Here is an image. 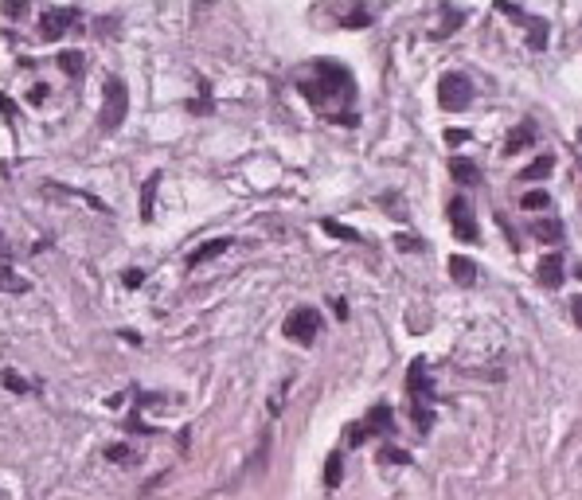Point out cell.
<instances>
[{
	"label": "cell",
	"instance_id": "cb8c5ba5",
	"mask_svg": "<svg viewBox=\"0 0 582 500\" xmlns=\"http://www.w3.org/2000/svg\"><path fill=\"white\" fill-rule=\"evenodd\" d=\"M528 24H532V47L540 51V47H543V35H547V24H543V20H528Z\"/></svg>",
	"mask_w": 582,
	"mask_h": 500
},
{
	"label": "cell",
	"instance_id": "484cf974",
	"mask_svg": "<svg viewBox=\"0 0 582 500\" xmlns=\"http://www.w3.org/2000/svg\"><path fill=\"white\" fill-rule=\"evenodd\" d=\"M4 387H8V391H20V395H24V391H28V383L20 379L16 372H4Z\"/></svg>",
	"mask_w": 582,
	"mask_h": 500
},
{
	"label": "cell",
	"instance_id": "9c48e42d",
	"mask_svg": "<svg viewBox=\"0 0 582 500\" xmlns=\"http://www.w3.org/2000/svg\"><path fill=\"white\" fill-rule=\"evenodd\" d=\"M223 250H231V238H227V235L207 238V243H200L192 255H188V266H203V262H211V258H219Z\"/></svg>",
	"mask_w": 582,
	"mask_h": 500
},
{
	"label": "cell",
	"instance_id": "8992f818",
	"mask_svg": "<svg viewBox=\"0 0 582 500\" xmlns=\"http://www.w3.org/2000/svg\"><path fill=\"white\" fill-rule=\"evenodd\" d=\"M449 227H454V235L461 238V243H477V238H481L477 219H473V207H469L465 195H454V200H449Z\"/></svg>",
	"mask_w": 582,
	"mask_h": 500
},
{
	"label": "cell",
	"instance_id": "5bb4252c",
	"mask_svg": "<svg viewBox=\"0 0 582 500\" xmlns=\"http://www.w3.org/2000/svg\"><path fill=\"white\" fill-rule=\"evenodd\" d=\"M532 235L540 238V243H559V238H563V223H559V219H535Z\"/></svg>",
	"mask_w": 582,
	"mask_h": 500
},
{
	"label": "cell",
	"instance_id": "ba28073f",
	"mask_svg": "<svg viewBox=\"0 0 582 500\" xmlns=\"http://www.w3.org/2000/svg\"><path fill=\"white\" fill-rule=\"evenodd\" d=\"M563 274H566L563 255H543L540 266H535V281H540L543 289H559L563 286Z\"/></svg>",
	"mask_w": 582,
	"mask_h": 500
},
{
	"label": "cell",
	"instance_id": "d6986e66",
	"mask_svg": "<svg viewBox=\"0 0 582 500\" xmlns=\"http://www.w3.org/2000/svg\"><path fill=\"white\" fill-rule=\"evenodd\" d=\"M380 461H383V465H391V461H395V465H411V453H406V449H399V446H383L380 449Z\"/></svg>",
	"mask_w": 582,
	"mask_h": 500
},
{
	"label": "cell",
	"instance_id": "83f0119b",
	"mask_svg": "<svg viewBox=\"0 0 582 500\" xmlns=\"http://www.w3.org/2000/svg\"><path fill=\"white\" fill-rule=\"evenodd\" d=\"M106 458H110V461H129V449L126 446H110V449H106Z\"/></svg>",
	"mask_w": 582,
	"mask_h": 500
},
{
	"label": "cell",
	"instance_id": "1f68e13d",
	"mask_svg": "<svg viewBox=\"0 0 582 500\" xmlns=\"http://www.w3.org/2000/svg\"><path fill=\"white\" fill-rule=\"evenodd\" d=\"M43 98H47V86H43V83H40V86H35V90H32V102H35V106H40V102H43Z\"/></svg>",
	"mask_w": 582,
	"mask_h": 500
},
{
	"label": "cell",
	"instance_id": "4dcf8cb0",
	"mask_svg": "<svg viewBox=\"0 0 582 500\" xmlns=\"http://www.w3.org/2000/svg\"><path fill=\"white\" fill-rule=\"evenodd\" d=\"M571 317H574V324H578V329H582V293H578V297H574V301H571Z\"/></svg>",
	"mask_w": 582,
	"mask_h": 500
},
{
	"label": "cell",
	"instance_id": "30bf717a",
	"mask_svg": "<svg viewBox=\"0 0 582 500\" xmlns=\"http://www.w3.org/2000/svg\"><path fill=\"white\" fill-rule=\"evenodd\" d=\"M532 141H535V126H532V121H523V126H512V129H508V141H504V153H508V157H516L520 149H528Z\"/></svg>",
	"mask_w": 582,
	"mask_h": 500
},
{
	"label": "cell",
	"instance_id": "7a4b0ae2",
	"mask_svg": "<svg viewBox=\"0 0 582 500\" xmlns=\"http://www.w3.org/2000/svg\"><path fill=\"white\" fill-rule=\"evenodd\" d=\"M391 430H395V410H391L387 403H375L363 422L348 426V446H363L368 438H387Z\"/></svg>",
	"mask_w": 582,
	"mask_h": 500
},
{
	"label": "cell",
	"instance_id": "ffe728a7",
	"mask_svg": "<svg viewBox=\"0 0 582 500\" xmlns=\"http://www.w3.org/2000/svg\"><path fill=\"white\" fill-rule=\"evenodd\" d=\"M547 204H551L547 192H528V195H520V207H523V212H540V207H547Z\"/></svg>",
	"mask_w": 582,
	"mask_h": 500
},
{
	"label": "cell",
	"instance_id": "2e32d148",
	"mask_svg": "<svg viewBox=\"0 0 582 500\" xmlns=\"http://www.w3.org/2000/svg\"><path fill=\"white\" fill-rule=\"evenodd\" d=\"M157 188H161V172H152L149 184L141 188V219H145V223L152 219V200H157Z\"/></svg>",
	"mask_w": 582,
	"mask_h": 500
},
{
	"label": "cell",
	"instance_id": "4fadbf2b",
	"mask_svg": "<svg viewBox=\"0 0 582 500\" xmlns=\"http://www.w3.org/2000/svg\"><path fill=\"white\" fill-rule=\"evenodd\" d=\"M551 172H555V157L543 153V157H535L528 169H520V180H528V184H532V180H547Z\"/></svg>",
	"mask_w": 582,
	"mask_h": 500
},
{
	"label": "cell",
	"instance_id": "ac0fdd59",
	"mask_svg": "<svg viewBox=\"0 0 582 500\" xmlns=\"http://www.w3.org/2000/svg\"><path fill=\"white\" fill-rule=\"evenodd\" d=\"M321 227H325V235H332V238H344V243H360V235H356L352 227H344V223H337V219H325Z\"/></svg>",
	"mask_w": 582,
	"mask_h": 500
},
{
	"label": "cell",
	"instance_id": "603a6c76",
	"mask_svg": "<svg viewBox=\"0 0 582 500\" xmlns=\"http://www.w3.org/2000/svg\"><path fill=\"white\" fill-rule=\"evenodd\" d=\"M0 281H4V289H12V293H24V289H28V281L16 278L12 270H0Z\"/></svg>",
	"mask_w": 582,
	"mask_h": 500
},
{
	"label": "cell",
	"instance_id": "4316f807",
	"mask_svg": "<svg viewBox=\"0 0 582 500\" xmlns=\"http://www.w3.org/2000/svg\"><path fill=\"white\" fill-rule=\"evenodd\" d=\"M380 204L387 207V212H399V215H403V219H406V207H403V200H391V195H383Z\"/></svg>",
	"mask_w": 582,
	"mask_h": 500
},
{
	"label": "cell",
	"instance_id": "f1b7e54d",
	"mask_svg": "<svg viewBox=\"0 0 582 500\" xmlns=\"http://www.w3.org/2000/svg\"><path fill=\"white\" fill-rule=\"evenodd\" d=\"M446 141H449V145H461V141H469V129H449V133H446Z\"/></svg>",
	"mask_w": 582,
	"mask_h": 500
},
{
	"label": "cell",
	"instance_id": "3957f363",
	"mask_svg": "<svg viewBox=\"0 0 582 500\" xmlns=\"http://www.w3.org/2000/svg\"><path fill=\"white\" fill-rule=\"evenodd\" d=\"M129 114V90L121 78H106V102H102V114H98V126L102 129H121Z\"/></svg>",
	"mask_w": 582,
	"mask_h": 500
},
{
	"label": "cell",
	"instance_id": "52a82bcc",
	"mask_svg": "<svg viewBox=\"0 0 582 500\" xmlns=\"http://www.w3.org/2000/svg\"><path fill=\"white\" fill-rule=\"evenodd\" d=\"M78 16H83L78 8H51V12H43V20H40L43 39H59L71 24H78Z\"/></svg>",
	"mask_w": 582,
	"mask_h": 500
},
{
	"label": "cell",
	"instance_id": "8fae6325",
	"mask_svg": "<svg viewBox=\"0 0 582 500\" xmlns=\"http://www.w3.org/2000/svg\"><path fill=\"white\" fill-rule=\"evenodd\" d=\"M449 278H454L457 286H473V281H477V266H473V258H465V255L449 258Z\"/></svg>",
	"mask_w": 582,
	"mask_h": 500
},
{
	"label": "cell",
	"instance_id": "277c9868",
	"mask_svg": "<svg viewBox=\"0 0 582 500\" xmlns=\"http://www.w3.org/2000/svg\"><path fill=\"white\" fill-rule=\"evenodd\" d=\"M438 102L442 110H465V106L473 102V83L465 75H457V71H449V75L438 78Z\"/></svg>",
	"mask_w": 582,
	"mask_h": 500
},
{
	"label": "cell",
	"instance_id": "44dd1931",
	"mask_svg": "<svg viewBox=\"0 0 582 500\" xmlns=\"http://www.w3.org/2000/svg\"><path fill=\"white\" fill-rule=\"evenodd\" d=\"M395 250H406V255H422L426 250V243L414 235H395Z\"/></svg>",
	"mask_w": 582,
	"mask_h": 500
},
{
	"label": "cell",
	"instance_id": "9a60e30c",
	"mask_svg": "<svg viewBox=\"0 0 582 500\" xmlns=\"http://www.w3.org/2000/svg\"><path fill=\"white\" fill-rule=\"evenodd\" d=\"M461 24H465V16H461V12H454L449 4H442V28H434V35H430V39H446V35L454 32V28H461Z\"/></svg>",
	"mask_w": 582,
	"mask_h": 500
},
{
	"label": "cell",
	"instance_id": "7402d4cb",
	"mask_svg": "<svg viewBox=\"0 0 582 500\" xmlns=\"http://www.w3.org/2000/svg\"><path fill=\"white\" fill-rule=\"evenodd\" d=\"M340 477H344V473H340V453H332V458L325 461V484H329V489H337Z\"/></svg>",
	"mask_w": 582,
	"mask_h": 500
},
{
	"label": "cell",
	"instance_id": "f546056e",
	"mask_svg": "<svg viewBox=\"0 0 582 500\" xmlns=\"http://www.w3.org/2000/svg\"><path fill=\"white\" fill-rule=\"evenodd\" d=\"M141 281H145V274H141V270H126V286H129V289H137Z\"/></svg>",
	"mask_w": 582,
	"mask_h": 500
},
{
	"label": "cell",
	"instance_id": "7c38bea8",
	"mask_svg": "<svg viewBox=\"0 0 582 500\" xmlns=\"http://www.w3.org/2000/svg\"><path fill=\"white\" fill-rule=\"evenodd\" d=\"M449 176H454L457 184H465V188L481 184V169H477L473 161H461V157H457V161H449Z\"/></svg>",
	"mask_w": 582,
	"mask_h": 500
},
{
	"label": "cell",
	"instance_id": "5b68a950",
	"mask_svg": "<svg viewBox=\"0 0 582 500\" xmlns=\"http://www.w3.org/2000/svg\"><path fill=\"white\" fill-rule=\"evenodd\" d=\"M281 332H286L289 340H297L301 348H309L313 340H317V332H321V313L317 309H293V313L286 317V324H281Z\"/></svg>",
	"mask_w": 582,
	"mask_h": 500
},
{
	"label": "cell",
	"instance_id": "e0dca14e",
	"mask_svg": "<svg viewBox=\"0 0 582 500\" xmlns=\"http://www.w3.org/2000/svg\"><path fill=\"white\" fill-rule=\"evenodd\" d=\"M59 67H63V75H71V78H78L86 71V59H83V51H59Z\"/></svg>",
	"mask_w": 582,
	"mask_h": 500
},
{
	"label": "cell",
	"instance_id": "6da1fadb",
	"mask_svg": "<svg viewBox=\"0 0 582 500\" xmlns=\"http://www.w3.org/2000/svg\"><path fill=\"white\" fill-rule=\"evenodd\" d=\"M313 75L317 78H305L301 83V94L317 110H325L329 102H348V98H352V75H348L340 63L317 59L313 63Z\"/></svg>",
	"mask_w": 582,
	"mask_h": 500
},
{
	"label": "cell",
	"instance_id": "d4e9b609",
	"mask_svg": "<svg viewBox=\"0 0 582 500\" xmlns=\"http://www.w3.org/2000/svg\"><path fill=\"white\" fill-rule=\"evenodd\" d=\"M363 24H372V16H368V12H360V8L344 16V28H363Z\"/></svg>",
	"mask_w": 582,
	"mask_h": 500
},
{
	"label": "cell",
	"instance_id": "d6a6232c",
	"mask_svg": "<svg viewBox=\"0 0 582 500\" xmlns=\"http://www.w3.org/2000/svg\"><path fill=\"white\" fill-rule=\"evenodd\" d=\"M574 274H578V281H582V262H578V270H574Z\"/></svg>",
	"mask_w": 582,
	"mask_h": 500
}]
</instances>
